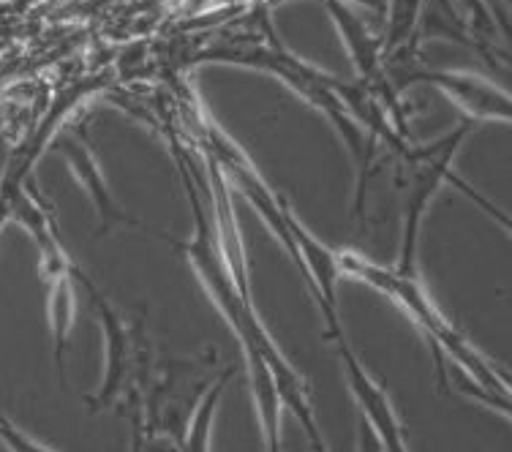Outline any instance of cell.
<instances>
[{
    "label": "cell",
    "mask_w": 512,
    "mask_h": 452,
    "mask_svg": "<svg viewBox=\"0 0 512 452\" xmlns=\"http://www.w3.org/2000/svg\"><path fill=\"white\" fill-rule=\"evenodd\" d=\"M341 262V276L357 278L363 284L379 289L384 297H390L398 308H404L406 316L412 319L417 330L425 335V341L434 352L439 382H447V368L444 363L453 360L461 368V376L469 384H461V390L474 398H483L488 406L499 409L502 414H510V387L507 376L496 371L491 360H485L458 330H455L444 314L434 305L431 295L425 292L423 281L417 273H404L398 267L376 265L371 259L355 254V251H338Z\"/></svg>",
    "instance_id": "1"
},
{
    "label": "cell",
    "mask_w": 512,
    "mask_h": 452,
    "mask_svg": "<svg viewBox=\"0 0 512 452\" xmlns=\"http://www.w3.org/2000/svg\"><path fill=\"white\" fill-rule=\"evenodd\" d=\"M77 284L88 292L90 303L96 308L104 341H107V365H104V382L93 395H88L90 412L101 409H120L128 414L139 403L145 384L153 371L150 344L145 335V325L139 316H126L118 305H112L101 289L90 281L82 270H77Z\"/></svg>",
    "instance_id": "2"
},
{
    "label": "cell",
    "mask_w": 512,
    "mask_h": 452,
    "mask_svg": "<svg viewBox=\"0 0 512 452\" xmlns=\"http://www.w3.org/2000/svg\"><path fill=\"white\" fill-rule=\"evenodd\" d=\"M466 131H455L453 137L439 139L431 148H417L406 150L404 156L395 167L393 183L395 194H398V205H401V254H398V262L395 267L404 270V273H417V237H420V224H423L425 210H428V202L434 197L439 186L444 180H450L453 186H458L466 194L472 197L477 205L483 207L485 213L493 218H499V224L507 226V216H502L493 205H488L474 188H469L466 183H461L458 177H453L450 172V164H453L455 148L461 145V139Z\"/></svg>",
    "instance_id": "3"
},
{
    "label": "cell",
    "mask_w": 512,
    "mask_h": 452,
    "mask_svg": "<svg viewBox=\"0 0 512 452\" xmlns=\"http://www.w3.org/2000/svg\"><path fill=\"white\" fill-rule=\"evenodd\" d=\"M338 354H341V363H344V374L349 390L355 395L357 409L365 423L371 425V431L376 433V439L382 444L384 452H409L406 447V431L401 417L395 414L390 395L384 390L382 384H376L363 363L357 360V354L352 352V346L346 344V338H335Z\"/></svg>",
    "instance_id": "4"
},
{
    "label": "cell",
    "mask_w": 512,
    "mask_h": 452,
    "mask_svg": "<svg viewBox=\"0 0 512 452\" xmlns=\"http://www.w3.org/2000/svg\"><path fill=\"white\" fill-rule=\"evenodd\" d=\"M248 365V384H251V398H254L256 414H259V428L265 439V452H281V398H278L273 376L267 371L265 357L254 346L243 349Z\"/></svg>",
    "instance_id": "5"
},
{
    "label": "cell",
    "mask_w": 512,
    "mask_h": 452,
    "mask_svg": "<svg viewBox=\"0 0 512 452\" xmlns=\"http://www.w3.org/2000/svg\"><path fill=\"white\" fill-rule=\"evenodd\" d=\"M77 270L74 267L71 273H60V276L47 278L50 281V330H52V357L58 365V379L63 382L66 376V363H63V354L69 346V333L74 325V311H77Z\"/></svg>",
    "instance_id": "6"
},
{
    "label": "cell",
    "mask_w": 512,
    "mask_h": 452,
    "mask_svg": "<svg viewBox=\"0 0 512 452\" xmlns=\"http://www.w3.org/2000/svg\"><path fill=\"white\" fill-rule=\"evenodd\" d=\"M235 376V368H227L224 374L216 376L213 384L207 387V393L202 395V401L191 414V420L183 433V442H180V452H210V431H213V420H216L218 403L221 395L227 390L229 379Z\"/></svg>",
    "instance_id": "7"
},
{
    "label": "cell",
    "mask_w": 512,
    "mask_h": 452,
    "mask_svg": "<svg viewBox=\"0 0 512 452\" xmlns=\"http://www.w3.org/2000/svg\"><path fill=\"white\" fill-rule=\"evenodd\" d=\"M71 167L77 169V177L85 183L90 199H93V205H96V213H99L101 224L99 232H109L112 226L118 224H134V221L115 205V199L109 197L107 186H104V180H101V175L96 172V164H93V158H90L88 153H74V156H71Z\"/></svg>",
    "instance_id": "8"
},
{
    "label": "cell",
    "mask_w": 512,
    "mask_h": 452,
    "mask_svg": "<svg viewBox=\"0 0 512 452\" xmlns=\"http://www.w3.org/2000/svg\"><path fill=\"white\" fill-rule=\"evenodd\" d=\"M0 439L11 452H55L47 444L36 442L28 433H22L20 428H14L6 417H0Z\"/></svg>",
    "instance_id": "9"
},
{
    "label": "cell",
    "mask_w": 512,
    "mask_h": 452,
    "mask_svg": "<svg viewBox=\"0 0 512 452\" xmlns=\"http://www.w3.org/2000/svg\"><path fill=\"white\" fill-rule=\"evenodd\" d=\"M357 452H384L379 439H376V433L371 431V425L365 423L363 417L357 423Z\"/></svg>",
    "instance_id": "10"
}]
</instances>
